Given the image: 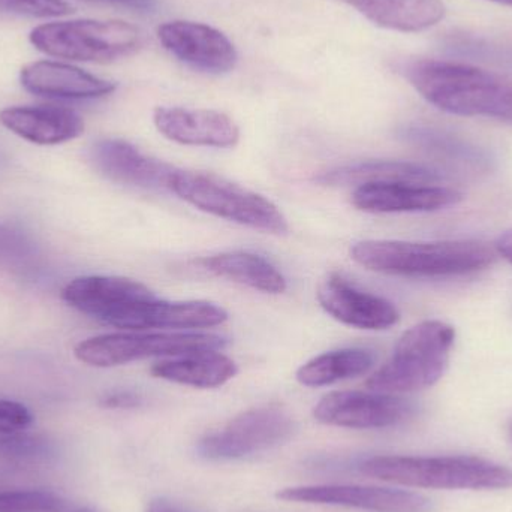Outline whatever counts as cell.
Returning a JSON list of instances; mask_svg holds the SVG:
<instances>
[{
    "instance_id": "obj_1",
    "label": "cell",
    "mask_w": 512,
    "mask_h": 512,
    "mask_svg": "<svg viewBox=\"0 0 512 512\" xmlns=\"http://www.w3.org/2000/svg\"><path fill=\"white\" fill-rule=\"evenodd\" d=\"M400 72L439 110L512 123V84L492 72L432 59L406 60Z\"/></svg>"
},
{
    "instance_id": "obj_2",
    "label": "cell",
    "mask_w": 512,
    "mask_h": 512,
    "mask_svg": "<svg viewBox=\"0 0 512 512\" xmlns=\"http://www.w3.org/2000/svg\"><path fill=\"white\" fill-rule=\"evenodd\" d=\"M351 258L367 270L402 277L465 276L496 261L493 249L477 240H364L352 246Z\"/></svg>"
},
{
    "instance_id": "obj_3",
    "label": "cell",
    "mask_w": 512,
    "mask_h": 512,
    "mask_svg": "<svg viewBox=\"0 0 512 512\" xmlns=\"http://www.w3.org/2000/svg\"><path fill=\"white\" fill-rule=\"evenodd\" d=\"M361 472L384 483L414 489H512V469L475 456H376L364 460Z\"/></svg>"
},
{
    "instance_id": "obj_4",
    "label": "cell",
    "mask_w": 512,
    "mask_h": 512,
    "mask_svg": "<svg viewBox=\"0 0 512 512\" xmlns=\"http://www.w3.org/2000/svg\"><path fill=\"white\" fill-rule=\"evenodd\" d=\"M456 330L442 321H423L403 333L390 360L369 376L375 393L408 394L441 381L450 363Z\"/></svg>"
},
{
    "instance_id": "obj_5",
    "label": "cell",
    "mask_w": 512,
    "mask_h": 512,
    "mask_svg": "<svg viewBox=\"0 0 512 512\" xmlns=\"http://www.w3.org/2000/svg\"><path fill=\"white\" fill-rule=\"evenodd\" d=\"M170 191L216 218L264 233H288V221L270 200L218 174L176 170L171 176Z\"/></svg>"
},
{
    "instance_id": "obj_6",
    "label": "cell",
    "mask_w": 512,
    "mask_h": 512,
    "mask_svg": "<svg viewBox=\"0 0 512 512\" xmlns=\"http://www.w3.org/2000/svg\"><path fill=\"white\" fill-rule=\"evenodd\" d=\"M36 50L77 62L110 63L141 45L137 27L120 20H72L41 24L30 32Z\"/></svg>"
},
{
    "instance_id": "obj_7",
    "label": "cell",
    "mask_w": 512,
    "mask_h": 512,
    "mask_svg": "<svg viewBox=\"0 0 512 512\" xmlns=\"http://www.w3.org/2000/svg\"><path fill=\"white\" fill-rule=\"evenodd\" d=\"M227 339L212 333H111L75 346V357L92 367H116L146 358H171L206 349H221Z\"/></svg>"
},
{
    "instance_id": "obj_8",
    "label": "cell",
    "mask_w": 512,
    "mask_h": 512,
    "mask_svg": "<svg viewBox=\"0 0 512 512\" xmlns=\"http://www.w3.org/2000/svg\"><path fill=\"white\" fill-rule=\"evenodd\" d=\"M297 430L294 418L279 405L258 406L234 417L198 442L207 460H240L285 444Z\"/></svg>"
},
{
    "instance_id": "obj_9",
    "label": "cell",
    "mask_w": 512,
    "mask_h": 512,
    "mask_svg": "<svg viewBox=\"0 0 512 512\" xmlns=\"http://www.w3.org/2000/svg\"><path fill=\"white\" fill-rule=\"evenodd\" d=\"M155 297L143 283L114 276L77 277L62 291L65 303L78 312L122 330H129L135 313Z\"/></svg>"
},
{
    "instance_id": "obj_10",
    "label": "cell",
    "mask_w": 512,
    "mask_h": 512,
    "mask_svg": "<svg viewBox=\"0 0 512 512\" xmlns=\"http://www.w3.org/2000/svg\"><path fill=\"white\" fill-rule=\"evenodd\" d=\"M414 412V405L408 400L375 391H333L313 409L319 423L357 430L399 426Z\"/></svg>"
},
{
    "instance_id": "obj_11",
    "label": "cell",
    "mask_w": 512,
    "mask_h": 512,
    "mask_svg": "<svg viewBox=\"0 0 512 512\" xmlns=\"http://www.w3.org/2000/svg\"><path fill=\"white\" fill-rule=\"evenodd\" d=\"M276 498L295 504L330 505L367 512L432 511L429 499L420 493L357 484L288 487L277 492Z\"/></svg>"
},
{
    "instance_id": "obj_12",
    "label": "cell",
    "mask_w": 512,
    "mask_h": 512,
    "mask_svg": "<svg viewBox=\"0 0 512 512\" xmlns=\"http://www.w3.org/2000/svg\"><path fill=\"white\" fill-rule=\"evenodd\" d=\"M158 38L180 62L207 74H227L236 68L239 59L228 36L207 24L168 21L159 26Z\"/></svg>"
},
{
    "instance_id": "obj_13",
    "label": "cell",
    "mask_w": 512,
    "mask_h": 512,
    "mask_svg": "<svg viewBox=\"0 0 512 512\" xmlns=\"http://www.w3.org/2000/svg\"><path fill=\"white\" fill-rule=\"evenodd\" d=\"M89 158L95 170L111 182L144 191H170L171 176L176 171L173 165L146 155L120 138L96 141Z\"/></svg>"
},
{
    "instance_id": "obj_14",
    "label": "cell",
    "mask_w": 512,
    "mask_h": 512,
    "mask_svg": "<svg viewBox=\"0 0 512 512\" xmlns=\"http://www.w3.org/2000/svg\"><path fill=\"white\" fill-rule=\"evenodd\" d=\"M316 295L328 315L349 327L387 330L400 321V312L391 301L357 288L339 273L328 274Z\"/></svg>"
},
{
    "instance_id": "obj_15",
    "label": "cell",
    "mask_w": 512,
    "mask_h": 512,
    "mask_svg": "<svg viewBox=\"0 0 512 512\" xmlns=\"http://www.w3.org/2000/svg\"><path fill=\"white\" fill-rule=\"evenodd\" d=\"M462 200V192L451 186L400 182L366 183L352 194V204L358 210L375 215L438 212Z\"/></svg>"
},
{
    "instance_id": "obj_16",
    "label": "cell",
    "mask_w": 512,
    "mask_h": 512,
    "mask_svg": "<svg viewBox=\"0 0 512 512\" xmlns=\"http://www.w3.org/2000/svg\"><path fill=\"white\" fill-rule=\"evenodd\" d=\"M153 122L165 138L183 146L227 149L240 140L239 126L221 111L158 107Z\"/></svg>"
},
{
    "instance_id": "obj_17",
    "label": "cell",
    "mask_w": 512,
    "mask_h": 512,
    "mask_svg": "<svg viewBox=\"0 0 512 512\" xmlns=\"http://www.w3.org/2000/svg\"><path fill=\"white\" fill-rule=\"evenodd\" d=\"M21 86L33 95L59 99H96L111 95L116 84L77 66L39 60L21 69Z\"/></svg>"
},
{
    "instance_id": "obj_18",
    "label": "cell",
    "mask_w": 512,
    "mask_h": 512,
    "mask_svg": "<svg viewBox=\"0 0 512 512\" xmlns=\"http://www.w3.org/2000/svg\"><path fill=\"white\" fill-rule=\"evenodd\" d=\"M0 123L18 137L41 146L66 143L84 131L83 119L75 111L56 105L5 108L0 111Z\"/></svg>"
},
{
    "instance_id": "obj_19",
    "label": "cell",
    "mask_w": 512,
    "mask_h": 512,
    "mask_svg": "<svg viewBox=\"0 0 512 512\" xmlns=\"http://www.w3.org/2000/svg\"><path fill=\"white\" fill-rule=\"evenodd\" d=\"M400 137L450 167L474 174H489L495 170L496 159L489 150L447 129L417 123L405 126Z\"/></svg>"
},
{
    "instance_id": "obj_20",
    "label": "cell",
    "mask_w": 512,
    "mask_h": 512,
    "mask_svg": "<svg viewBox=\"0 0 512 512\" xmlns=\"http://www.w3.org/2000/svg\"><path fill=\"white\" fill-rule=\"evenodd\" d=\"M450 177L438 168L406 161H369L322 173L316 182L327 186L366 185V183L400 182L418 185H447Z\"/></svg>"
},
{
    "instance_id": "obj_21",
    "label": "cell",
    "mask_w": 512,
    "mask_h": 512,
    "mask_svg": "<svg viewBox=\"0 0 512 512\" xmlns=\"http://www.w3.org/2000/svg\"><path fill=\"white\" fill-rule=\"evenodd\" d=\"M239 369L234 360L219 349L191 352L179 357L165 358L153 364L150 373L158 379L188 385V387L218 388L230 382Z\"/></svg>"
},
{
    "instance_id": "obj_22",
    "label": "cell",
    "mask_w": 512,
    "mask_h": 512,
    "mask_svg": "<svg viewBox=\"0 0 512 512\" xmlns=\"http://www.w3.org/2000/svg\"><path fill=\"white\" fill-rule=\"evenodd\" d=\"M227 310L209 301H147L132 321L131 331L198 330L224 324Z\"/></svg>"
},
{
    "instance_id": "obj_23",
    "label": "cell",
    "mask_w": 512,
    "mask_h": 512,
    "mask_svg": "<svg viewBox=\"0 0 512 512\" xmlns=\"http://www.w3.org/2000/svg\"><path fill=\"white\" fill-rule=\"evenodd\" d=\"M376 26L397 32H421L445 17L441 0H342Z\"/></svg>"
},
{
    "instance_id": "obj_24",
    "label": "cell",
    "mask_w": 512,
    "mask_h": 512,
    "mask_svg": "<svg viewBox=\"0 0 512 512\" xmlns=\"http://www.w3.org/2000/svg\"><path fill=\"white\" fill-rule=\"evenodd\" d=\"M207 273L233 280L265 294H282L286 291L285 276L264 256L252 252H224L198 259Z\"/></svg>"
},
{
    "instance_id": "obj_25",
    "label": "cell",
    "mask_w": 512,
    "mask_h": 512,
    "mask_svg": "<svg viewBox=\"0 0 512 512\" xmlns=\"http://www.w3.org/2000/svg\"><path fill=\"white\" fill-rule=\"evenodd\" d=\"M375 355L364 348H342L324 352L297 370V381L304 387L318 388L357 378L372 369Z\"/></svg>"
},
{
    "instance_id": "obj_26",
    "label": "cell",
    "mask_w": 512,
    "mask_h": 512,
    "mask_svg": "<svg viewBox=\"0 0 512 512\" xmlns=\"http://www.w3.org/2000/svg\"><path fill=\"white\" fill-rule=\"evenodd\" d=\"M448 53L477 60L512 72V44L481 38L469 33H451L444 41Z\"/></svg>"
},
{
    "instance_id": "obj_27",
    "label": "cell",
    "mask_w": 512,
    "mask_h": 512,
    "mask_svg": "<svg viewBox=\"0 0 512 512\" xmlns=\"http://www.w3.org/2000/svg\"><path fill=\"white\" fill-rule=\"evenodd\" d=\"M56 456L53 442L32 433H0V459L5 462L36 465L45 463Z\"/></svg>"
},
{
    "instance_id": "obj_28",
    "label": "cell",
    "mask_w": 512,
    "mask_h": 512,
    "mask_svg": "<svg viewBox=\"0 0 512 512\" xmlns=\"http://www.w3.org/2000/svg\"><path fill=\"white\" fill-rule=\"evenodd\" d=\"M38 248L20 228L0 224V270L23 271L32 267Z\"/></svg>"
},
{
    "instance_id": "obj_29",
    "label": "cell",
    "mask_w": 512,
    "mask_h": 512,
    "mask_svg": "<svg viewBox=\"0 0 512 512\" xmlns=\"http://www.w3.org/2000/svg\"><path fill=\"white\" fill-rule=\"evenodd\" d=\"M68 502L47 490H3L0 512H66Z\"/></svg>"
},
{
    "instance_id": "obj_30",
    "label": "cell",
    "mask_w": 512,
    "mask_h": 512,
    "mask_svg": "<svg viewBox=\"0 0 512 512\" xmlns=\"http://www.w3.org/2000/svg\"><path fill=\"white\" fill-rule=\"evenodd\" d=\"M72 12H74V6L65 0H0V14L56 18Z\"/></svg>"
},
{
    "instance_id": "obj_31",
    "label": "cell",
    "mask_w": 512,
    "mask_h": 512,
    "mask_svg": "<svg viewBox=\"0 0 512 512\" xmlns=\"http://www.w3.org/2000/svg\"><path fill=\"white\" fill-rule=\"evenodd\" d=\"M32 423V412L23 403L0 399V433L24 432Z\"/></svg>"
},
{
    "instance_id": "obj_32",
    "label": "cell",
    "mask_w": 512,
    "mask_h": 512,
    "mask_svg": "<svg viewBox=\"0 0 512 512\" xmlns=\"http://www.w3.org/2000/svg\"><path fill=\"white\" fill-rule=\"evenodd\" d=\"M102 408L107 409H134L143 403V397L131 390H116L104 394L99 400Z\"/></svg>"
},
{
    "instance_id": "obj_33",
    "label": "cell",
    "mask_w": 512,
    "mask_h": 512,
    "mask_svg": "<svg viewBox=\"0 0 512 512\" xmlns=\"http://www.w3.org/2000/svg\"><path fill=\"white\" fill-rule=\"evenodd\" d=\"M146 512H195L179 502L167 498H156L150 502Z\"/></svg>"
},
{
    "instance_id": "obj_34",
    "label": "cell",
    "mask_w": 512,
    "mask_h": 512,
    "mask_svg": "<svg viewBox=\"0 0 512 512\" xmlns=\"http://www.w3.org/2000/svg\"><path fill=\"white\" fill-rule=\"evenodd\" d=\"M496 249H498L499 255L504 256L512 264V230L499 237Z\"/></svg>"
},
{
    "instance_id": "obj_35",
    "label": "cell",
    "mask_w": 512,
    "mask_h": 512,
    "mask_svg": "<svg viewBox=\"0 0 512 512\" xmlns=\"http://www.w3.org/2000/svg\"><path fill=\"white\" fill-rule=\"evenodd\" d=\"M490 2L499 3V5L510 6L512 8V0H490Z\"/></svg>"
},
{
    "instance_id": "obj_36",
    "label": "cell",
    "mask_w": 512,
    "mask_h": 512,
    "mask_svg": "<svg viewBox=\"0 0 512 512\" xmlns=\"http://www.w3.org/2000/svg\"><path fill=\"white\" fill-rule=\"evenodd\" d=\"M72 512H95V511L90 510V508H80V510H75Z\"/></svg>"
},
{
    "instance_id": "obj_37",
    "label": "cell",
    "mask_w": 512,
    "mask_h": 512,
    "mask_svg": "<svg viewBox=\"0 0 512 512\" xmlns=\"http://www.w3.org/2000/svg\"><path fill=\"white\" fill-rule=\"evenodd\" d=\"M508 433H510V439H511V444H512V418L510 421V426H508Z\"/></svg>"
},
{
    "instance_id": "obj_38",
    "label": "cell",
    "mask_w": 512,
    "mask_h": 512,
    "mask_svg": "<svg viewBox=\"0 0 512 512\" xmlns=\"http://www.w3.org/2000/svg\"><path fill=\"white\" fill-rule=\"evenodd\" d=\"M84 2H102V3H105V0H84Z\"/></svg>"
}]
</instances>
